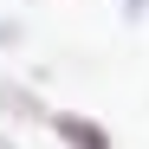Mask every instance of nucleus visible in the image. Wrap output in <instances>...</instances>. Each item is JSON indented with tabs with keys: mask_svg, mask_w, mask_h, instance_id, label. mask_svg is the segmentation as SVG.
Here are the masks:
<instances>
[{
	"mask_svg": "<svg viewBox=\"0 0 149 149\" xmlns=\"http://www.w3.org/2000/svg\"><path fill=\"white\" fill-rule=\"evenodd\" d=\"M45 123H52V136H58L65 149H117L110 130H104L97 117H84V110H52Z\"/></svg>",
	"mask_w": 149,
	"mask_h": 149,
	"instance_id": "nucleus-1",
	"label": "nucleus"
},
{
	"mask_svg": "<svg viewBox=\"0 0 149 149\" xmlns=\"http://www.w3.org/2000/svg\"><path fill=\"white\" fill-rule=\"evenodd\" d=\"M0 110H7L13 123H39V117H52V110H45L26 84H0Z\"/></svg>",
	"mask_w": 149,
	"mask_h": 149,
	"instance_id": "nucleus-2",
	"label": "nucleus"
}]
</instances>
